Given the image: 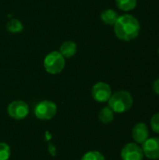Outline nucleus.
Here are the masks:
<instances>
[{"mask_svg": "<svg viewBox=\"0 0 159 160\" xmlns=\"http://www.w3.org/2000/svg\"><path fill=\"white\" fill-rule=\"evenodd\" d=\"M113 27L115 36L123 41H130L136 38L141 30L139 21L130 14L119 16Z\"/></svg>", "mask_w": 159, "mask_h": 160, "instance_id": "1", "label": "nucleus"}, {"mask_svg": "<svg viewBox=\"0 0 159 160\" xmlns=\"http://www.w3.org/2000/svg\"><path fill=\"white\" fill-rule=\"evenodd\" d=\"M108 103L113 112L124 113L131 109L133 105V98L129 92L120 90L112 94Z\"/></svg>", "mask_w": 159, "mask_h": 160, "instance_id": "2", "label": "nucleus"}, {"mask_svg": "<svg viewBox=\"0 0 159 160\" xmlns=\"http://www.w3.org/2000/svg\"><path fill=\"white\" fill-rule=\"evenodd\" d=\"M66 62L65 58L59 52H52L44 58L43 66L45 70L52 75L59 74L63 71Z\"/></svg>", "mask_w": 159, "mask_h": 160, "instance_id": "3", "label": "nucleus"}, {"mask_svg": "<svg viewBox=\"0 0 159 160\" xmlns=\"http://www.w3.org/2000/svg\"><path fill=\"white\" fill-rule=\"evenodd\" d=\"M57 112L56 104L51 100H43L35 108V115L39 120H51Z\"/></svg>", "mask_w": 159, "mask_h": 160, "instance_id": "4", "label": "nucleus"}, {"mask_svg": "<svg viewBox=\"0 0 159 160\" xmlns=\"http://www.w3.org/2000/svg\"><path fill=\"white\" fill-rule=\"evenodd\" d=\"M7 113L15 120H22L28 115L29 107L22 100H14L7 106Z\"/></svg>", "mask_w": 159, "mask_h": 160, "instance_id": "5", "label": "nucleus"}, {"mask_svg": "<svg viewBox=\"0 0 159 160\" xmlns=\"http://www.w3.org/2000/svg\"><path fill=\"white\" fill-rule=\"evenodd\" d=\"M111 86L103 82H97L92 88V97L93 98L99 103L107 102L112 96Z\"/></svg>", "mask_w": 159, "mask_h": 160, "instance_id": "6", "label": "nucleus"}, {"mask_svg": "<svg viewBox=\"0 0 159 160\" xmlns=\"http://www.w3.org/2000/svg\"><path fill=\"white\" fill-rule=\"evenodd\" d=\"M122 160H142L144 158L143 151L138 143L130 142L124 146L121 151Z\"/></svg>", "mask_w": 159, "mask_h": 160, "instance_id": "7", "label": "nucleus"}, {"mask_svg": "<svg viewBox=\"0 0 159 160\" xmlns=\"http://www.w3.org/2000/svg\"><path fill=\"white\" fill-rule=\"evenodd\" d=\"M144 157L152 160L159 159V138H151L147 139L142 147Z\"/></svg>", "mask_w": 159, "mask_h": 160, "instance_id": "8", "label": "nucleus"}, {"mask_svg": "<svg viewBox=\"0 0 159 160\" xmlns=\"http://www.w3.org/2000/svg\"><path fill=\"white\" fill-rule=\"evenodd\" d=\"M132 138L136 143L142 144L149 138V129L145 123H138L132 129Z\"/></svg>", "mask_w": 159, "mask_h": 160, "instance_id": "9", "label": "nucleus"}, {"mask_svg": "<svg viewBox=\"0 0 159 160\" xmlns=\"http://www.w3.org/2000/svg\"><path fill=\"white\" fill-rule=\"evenodd\" d=\"M59 52L63 55L64 58H70L76 54L77 45L73 41H66L61 45Z\"/></svg>", "mask_w": 159, "mask_h": 160, "instance_id": "10", "label": "nucleus"}, {"mask_svg": "<svg viewBox=\"0 0 159 160\" xmlns=\"http://www.w3.org/2000/svg\"><path fill=\"white\" fill-rule=\"evenodd\" d=\"M100 18L102 20V22L105 24L108 25H114V23L116 22L117 19L119 18L118 13L113 10V9H105L101 12L100 14Z\"/></svg>", "mask_w": 159, "mask_h": 160, "instance_id": "11", "label": "nucleus"}, {"mask_svg": "<svg viewBox=\"0 0 159 160\" xmlns=\"http://www.w3.org/2000/svg\"><path fill=\"white\" fill-rule=\"evenodd\" d=\"M98 119L103 124H110L114 119V112L109 106L104 107L98 113Z\"/></svg>", "mask_w": 159, "mask_h": 160, "instance_id": "12", "label": "nucleus"}, {"mask_svg": "<svg viewBox=\"0 0 159 160\" xmlns=\"http://www.w3.org/2000/svg\"><path fill=\"white\" fill-rule=\"evenodd\" d=\"M117 7L124 11H129L136 8L137 0H115Z\"/></svg>", "mask_w": 159, "mask_h": 160, "instance_id": "13", "label": "nucleus"}, {"mask_svg": "<svg viewBox=\"0 0 159 160\" xmlns=\"http://www.w3.org/2000/svg\"><path fill=\"white\" fill-rule=\"evenodd\" d=\"M7 29L10 33H20L22 31L23 26L18 19H11L7 24Z\"/></svg>", "mask_w": 159, "mask_h": 160, "instance_id": "14", "label": "nucleus"}, {"mask_svg": "<svg viewBox=\"0 0 159 160\" xmlns=\"http://www.w3.org/2000/svg\"><path fill=\"white\" fill-rule=\"evenodd\" d=\"M82 160H105V158L98 151H89L82 158Z\"/></svg>", "mask_w": 159, "mask_h": 160, "instance_id": "15", "label": "nucleus"}, {"mask_svg": "<svg viewBox=\"0 0 159 160\" xmlns=\"http://www.w3.org/2000/svg\"><path fill=\"white\" fill-rule=\"evenodd\" d=\"M10 158V147L5 142H0V160H8Z\"/></svg>", "mask_w": 159, "mask_h": 160, "instance_id": "16", "label": "nucleus"}, {"mask_svg": "<svg viewBox=\"0 0 159 160\" xmlns=\"http://www.w3.org/2000/svg\"><path fill=\"white\" fill-rule=\"evenodd\" d=\"M151 128L153 131L159 134V112L154 114L151 118Z\"/></svg>", "mask_w": 159, "mask_h": 160, "instance_id": "17", "label": "nucleus"}, {"mask_svg": "<svg viewBox=\"0 0 159 160\" xmlns=\"http://www.w3.org/2000/svg\"><path fill=\"white\" fill-rule=\"evenodd\" d=\"M153 90H154V92L157 95L159 96V78L154 82V83H153Z\"/></svg>", "mask_w": 159, "mask_h": 160, "instance_id": "18", "label": "nucleus"}, {"mask_svg": "<svg viewBox=\"0 0 159 160\" xmlns=\"http://www.w3.org/2000/svg\"><path fill=\"white\" fill-rule=\"evenodd\" d=\"M158 54H159V48H158Z\"/></svg>", "mask_w": 159, "mask_h": 160, "instance_id": "19", "label": "nucleus"}]
</instances>
